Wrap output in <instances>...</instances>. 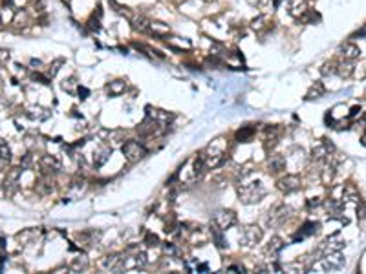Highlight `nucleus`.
<instances>
[{"mask_svg": "<svg viewBox=\"0 0 366 274\" xmlns=\"http://www.w3.org/2000/svg\"><path fill=\"white\" fill-rule=\"evenodd\" d=\"M255 126H245L242 128V130H238L236 132V141H242V143H247V141H251V137L255 135Z\"/></svg>", "mask_w": 366, "mask_h": 274, "instance_id": "obj_20", "label": "nucleus"}, {"mask_svg": "<svg viewBox=\"0 0 366 274\" xmlns=\"http://www.w3.org/2000/svg\"><path fill=\"white\" fill-rule=\"evenodd\" d=\"M308 205H309V207H317V205H321V199H319V198L309 199V201H308Z\"/></svg>", "mask_w": 366, "mask_h": 274, "instance_id": "obj_33", "label": "nucleus"}, {"mask_svg": "<svg viewBox=\"0 0 366 274\" xmlns=\"http://www.w3.org/2000/svg\"><path fill=\"white\" fill-rule=\"evenodd\" d=\"M19 181H20V168H11L7 172L6 179H4V190H6V194L13 196L15 190L19 188Z\"/></svg>", "mask_w": 366, "mask_h": 274, "instance_id": "obj_7", "label": "nucleus"}, {"mask_svg": "<svg viewBox=\"0 0 366 274\" xmlns=\"http://www.w3.org/2000/svg\"><path fill=\"white\" fill-rule=\"evenodd\" d=\"M361 55V50L357 44H353V42H344V44L339 48V57L342 59V61H350V62H353V61H357Z\"/></svg>", "mask_w": 366, "mask_h": 274, "instance_id": "obj_8", "label": "nucleus"}, {"mask_svg": "<svg viewBox=\"0 0 366 274\" xmlns=\"http://www.w3.org/2000/svg\"><path fill=\"white\" fill-rule=\"evenodd\" d=\"M361 145L366 147V134H363V137H361Z\"/></svg>", "mask_w": 366, "mask_h": 274, "instance_id": "obj_35", "label": "nucleus"}, {"mask_svg": "<svg viewBox=\"0 0 366 274\" xmlns=\"http://www.w3.org/2000/svg\"><path fill=\"white\" fill-rule=\"evenodd\" d=\"M289 209L288 207H284V205H280V207H275L273 211L269 212V216H267V225H271V227H276V225H282L286 219L289 217Z\"/></svg>", "mask_w": 366, "mask_h": 274, "instance_id": "obj_6", "label": "nucleus"}, {"mask_svg": "<svg viewBox=\"0 0 366 274\" xmlns=\"http://www.w3.org/2000/svg\"><path fill=\"white\" fill-rule=\"evenodd\" d=\"M112 155V148H108V147H103L99 152H97V155L94 157V163H96L97 166H101V165H104L106 161H108V157Z\"/></svg>", "mask_w": 366, "mask_h": 274, "instance_id": "obj_17", "label": "nucleus"}, {"mask_svg": "<svg viewBox=\"0 0 366 274\" xmlns=\"http://www.w3.org/2000/svg\"><path fill=\"white\" fill-rule=\"evenodd\" d=\"M61 64H63V61H57V62H53L52 66H50V70H48V75H52V77L55 75V73L59 71L57 66H61Z\"/></svg>", "mask_w": 366, "mask_h": 274, "instance_id": "obj_28", "label": "nucleus"}, {"mask_svg": "<svg viewBox=\"0 0 366 274\" xmlns=\"http://www.w3.org/2000/svg\"><path fill=\"white\" fill-rule=\"evenodd\" d=\"M337 61H332V62H326L322 66V75H333L337 73Z\"/></svg>", "mask_w": 366, "mask_h": 274, "instance_id": "obj_23", "label": "nucleus"}, {"mask_svg": "<svg viewBox=\"0 0 366 274\" xmlns=\"http://www.w3.org/2000/svg\"><path fill=\"white\" fill-rule=\"evenodd\" d=\"M284 168H286V159H284L282 155H271L269 157V170L273 174H278L282 172Z\"/></svg>", "mask_w": 366, "mask_h": 274, "instance_id": "obj_14", "label": "nucleus"}, {"mask_svg": "<svg viewBox=\"0 0 366 274\" xmlns=\"http://www.w3.org/2000/svg\"><path fill=\"white\" fill-rule=\"evenodd\" d=\"M123 153H125V157L130 163H137V161H141L147 155V150H145V147L139 141H127L123 145Z\"/></svg>", "mask_w": 366, "mask_h": 274, "instance_id": "obj_2", "label": "nucleus"}, {"mask_svg": "<svg viewBox=\"0 0 366 274\" xmlns=\"http://www.w3.org/2000/svg\"><path fill=\"white\" fill-rule=\"evenodd\" d=\"M262 229L260 227H257V225H251V227H245L244 230H242V236H240V243L242 245H245V247H253V245H257L260 240H262Z\"/></svg>", "mask_w": 366, "mask_h": 274, "instance_id": "obj_4", "label": "nucleus"}, {"mask_svg": "<svg viewBox=\"0 0 366 274\" xmlns=\"http://www.w3.org/2000/svg\"><path fill=\"white\" fill-rule=\"evenodd\" d=\"M59 161L55 159V157H52V155H44L42 159H40V168H42V172L44 174H52V172H57L59 170Z\"/></svg>", "mask_w": 366, "mask_h": 274, "instance_id": "obj_12", "label": "nucleus"}, {"mask_svg": "<svg viewBox=\"0 0 366 274\" xmlns=\"http://www.w3.org/2000/svg\"><path fill=\"white\" fill-rule=\"evenodd\" d=\"M7 61H9V51L0 50V62L4 64V62H7Z\"/></svg>", "mask_w": 366, "mask_h": 274, "instance_id": "obj_29", "label": "nucleus"}, {"mask_svg": "<svg viewBox=\"0 0 366 274\" xmlns=\"http://www.w3.org/2000/svg\"><path fill=\"white\" fill-rule=\"evenodd\" d=\"M319 229H321V225L319 223H315V221H306V223L302 225V229L299 230V234L295 236V242L304 240V238H308V236H315V234L319 232Z\"/></svg>", "mask_w": 366, "mask_h": 274, "instance_id": "obj_10", "label": "nucleus"}, {"mask_svg": "<svg viewBox=\"0 0 366 274\" xmlns=\"http://www.w3.org/2000/svg\"><path fill=\"white\" fill-rule=\"evenodd\" d=\"M145 242H147V245H150V247H156V245L160 243V240H158V236H152V234H148V236L145 238Z\"/></svg>", "mask_w": 366, "mask_h": 274, "instance_id": "obj_27", "label": "nucleus"}, {"mask_svg": "<svg viewBox=\"0 0 366 274\" xmlns=\"http://www.w3.org/2000/svg\"><path fill=\"white\" fill-rule=\"evenodd\" d=\"M324 91H326V88H324V84L322 83H315L311 88H309V91H308V95H306V99H319V97H322L324 95Z\"/></svg>", "mask_w": 366, "mask_h": 274, "instance_id": "obj_19", "label": "nucleus"}, {"mask_svg": "<svg viewBox=\"0 0 366 274\" xmlns=\"http://www.w3.org/2000/svg\"><path fill=\"white\" fill-rule=\"evenodd\" d=\"M0 159H11V150H9V147H7V143L4 139H0Z\"/></svg>", "mask_w": 366, "mask_h": 274, "instance_id": "obj_22", "label": "nucleus"}, {"mask_svg": "<svg viewBox=\"0 0 366 274\" xmlns=\"http://www.w3.org/2000/svg\"><path fill=\"white\" fill-rule=\"evenodd\" d=\"M125 90H127V83H125V81H121V79L112 81V83L106 86V91H108L110 95H121Z\"/></svg>", "mask_w": 366, "mask_h": 274, "instance_id": "obj_15", "label": "nucleus"}, {"mask_svg": "<svg viewBox=\"0 0 366 274\" xmlns=\"http://www.w3.org/2000/svg\"><path fill=\"white\" fill-rule=\"evenodd\" d=\"M264 22H266V17H258V19L253 20V24H251V28H253V30H257V31H260V30H262L264 26H266Z\"/></svg>", "mask_w": 366, "mask_h": 274, "instance_id": "obj_24", "label": "nucleus"}, {"mask_svg": "<svg viewBox=\"0 0 366 274\" xmlns=\"http://www.w3.org/2000/svg\"><path fill=\"white\" fill-rule=\"evenodd\" d=\"M251 6H257V7H262L267 4V0H247Z\"/></svg>", "mask_w": 366, "mask_h": 274, "instance_id": "obj_30", "label": "nucleus"}, {"mask_svg": "<svg viewBox=\"0 0 366 274\" xmlns=\"http://www.w3.org/2000/svg\"><path fill=\"white\" fill-rule=\"evenodd\" d=\"M357 114H361V106H353L352 112H350V115H352V117H355Z\"/></svg>", "mask_w": 366, "mask_h": 274, "instance_id": "obj_34", "label": "nucleus"}, {"mask_svg": "<svg viewBox=\"0 0 366 274\" xmlns=\"http://www.w3.org/2000/svg\"><path fill=\"white\" fill-rule=\"evenodd\" d=\"M4 28V22H2V15H0V30Z\"/></svg>", "mask_w": 366, "mask_h": 274, "instance_id": "obj_36", "label": "nucleus"}, {"mask_svg": "<svg viewBox=\"0 0 366 274\" xmlns=\"http://www.w3.org/2000/svg\"><path fill=\"white\" fill-rule=\"evenodd\" d=\"M167 44H170V46H172V48H174V46H176V40H174V38H168V40H167ZM180 44H181V42H180ZM181 46H185V48H191V42H183V44H181Z\"/></svg>", "mask_w": 366, "mask_h": 274, "instance_id": "obj_32", "label": "nucleus"}, {"mask_svg": "<svg viewBox=\"0 0 366 274\" xmlns=\"http://www.w3.org/2000/svg\"><path fill=\"white\" fill-rule=\"evenodd\" d=\"M344 265V258H342V254H340V250H337V252H328V254H324L321 258V267L322 271H339L340 267Z\"/></svg>", "mask_w": 366, "mask_h": 274, "instance_id": "obj_3", "label": "nucleus"}, {"mask_svg": "<svg viewBox=\"0 0 366 274\" xmlns=\"http://www.w3.org/2000/svg\"><path fill=\"white\" fill-rule=\"evenodd\" d=\"M205 2H212V0H205Z\"/></svg>", "mask_w": 366, "mask_h": 274, "instance_id": "obj_38", "label": "nucleus"}, {"mask_svg": "<svg viewBox=\"0 0 366 274\" xmlns=\"http://www.w3.org/2000/svg\"><path fill=\"white\" fill-rule=\"evenodd\" d=\"M119 258H121V256H117V254L106 256L101 265H103V269H106V271H117V267H119Z\"/></svg>", "mask_w": 366, "mask_h": 274, "instance_id": "obj_18", "label": "nucleus"}, {"mask_svg": "<svg viewBox=\"0 0 366 274\" xmlns=\"http://www.w3.org/2000/svg\"><path fill=\"white\" fill-rule=\"evenodd\" d=\"M288 9H289V15H293V17H302L304 13L308 11V7H306V2L304 0H289L288 4Z\"/></svg>", "mask_w": 366, "mask_h": 274, "instance_id": "obj_11", "label": "nucleus"}, {"mask_svg": "<svg viewBox=\"0 0 366 274\" xmlns=\"http://www.w3.org/2000/svg\"><path fill=\"white\" fill-rule=\"evenodd\" d=\"M42 112V108H30L26 112L28 117H32V119H39V121H44V119H48V112H44V114H40Z\"/></svg>", "mask_w": 366, "mask_h": 274, "instance_id": "obj_21", "label": "nucleus"}, {"mask_svg": "<svg viewBox=\"0 0 366 274\" xmlns=\"http://www.w3.org/2000/svg\"><path fill=\"white\" fill-rule=\"evenodd\" d=\"M212 223L216 225V227H220L222 230H227L231 229L233 225L236 223V214L233 211H220L214 214V217H212Z\"/></svg>", "mask_w": 366, "mask_h": 274, "instance_id": "obj_5", "label": "nucleus"}, {"mask_svg": "<svg viewBox=\"0 0 366 274\" xmlns=\"http://www.w3.org/2000/svg\"><path fill=\"white\" fill-rule=\"evenodd\" d=\"M353 71H355V66H353V62H350V61H340V62L337 64V75L342 77V79L352 77Z\"/></svg>", "mask_w": 366, "mask_h": 274, "instance_id": "obj_13", "label": "nucleus"}, {"mask_svg": "<svg viewBox=\"0 0 366 274\" xmlns=\"http://www.w3.org/2000/svg\"><path fill=\"white\" fill-rule=\"evenodd\" d=\"M73 86H75V79L71 77V79H68V81H65V84H63V88L66 90V91H73Z\"/></svg>", "mask_w": 366, "mask_h": 274, "instance_id": "obj_26", "label": "nucleus"}, {"mask_svg": "<svg viewBox=\"0 0 366 274\" xmlns=\"http://www.w3.org/2000/svg\"><path fill=\"white\" fill-rule=\"evenodd\" d=\"M278 188L282 192H286V194H289V192H295L300 188V179L297 178V176H284V178L278 179Z\"/></svg>", "mask_w": 366, "mask_h": 274, "instance_id": "obj_9", "label": "nucleus"}, {"mask_svg": "<svg viewBox=\"0 0 366 274\" xmlns=\"http://www.w3.org/2000/svg\"><path fill=\"white\" fill-rule=\"evenodd\" d=\"M357 216H361V217H366V207L363 203H359L357 205Z\"/></svg>", "mask_w": 366, "mask_h": 274, "instance_id": "obj_31", "label": "nucleus"}, {"mask_svg": "<svg viewBox=\"0 0 366 274\" xmlns=\"http://www.w3.org/2000/svg\"><path fill=\"white\" fill-rule=\"evenodd\" d=\"M20 163H22V168H30V166L33 165V155H32V153L24 155V159L20 161Z\"/></svg>", "mask_w": 366, "mask_h": 274, "instance_id": "obj_25", "label": "nucleus"}, {"mask_svg": "<svg viewBox=\"0 0 366 274\" xmlns=\"http://www.w3.org/2000/svg\"><path fill=\"white\" fill-rule=\"evenodd\" d=\"M282 249H284L282 240H280V238H273V240L267 243V247H266V252H267V254H271V256H275V254H278V252H280Z\"/></svg>", "mask_w": 366, "mask_h": 274, "instance_id": "obj_16", "label": "nucleus"}, {"mask_svg": "<svg viewBox=\"0 0 366 274\" xmlns=\"http://www.w3.org/2000/svg\"><path fill=\"white\" fill-rule=\"evenodd\" d=\"M4 163H6V161H4V159H0V168H2V165H4Z\"/></svg>", "mask_w": 366, "mask_h": 274, "instance_id": "obj_37", "label": "nucleus"}, {"mask_svg": "<svg viewBox=\"0 0 366 274\" xmlns=\"http://www.w3.org/2000/svg\"><path fill=\"white\" fill-rule=\"evenodd\" d=\"M238 196L240 201L244 203H257L266 196V188L260 181H251V183H244L242 186H238Z\"/></svg>", "mask_w": 366, "mask_h": 274, "instance_id": "obj_1", "label": "nucleus"}]
</instances>
